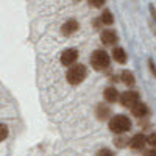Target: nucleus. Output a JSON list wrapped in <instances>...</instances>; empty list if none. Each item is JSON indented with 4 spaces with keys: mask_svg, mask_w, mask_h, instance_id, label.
<instances>
[{
    "mask_svg": "<svg viewBox=\"0 0 156 156\" xmlns=\"http://www.w3.org/2000/svg\"><path fill=\"white\" fill-rule=\"evenodd\" d=\"M6 137H8V128H6V125L0 123V142L5 140Z\"/></svg>",
    "mask_w": 156,
    "mask_h": 156,
    "instance_id": "2eb2a0df",
    "label": "nucleus"
},
{
    "mask_svg": "<svg viewBox=\"0 0 156 156\" xmlns=\"http://www.w3.org/2000/svg\"><path fill=\"white\" fill-rule=\"evenodd\" d=\"M122 80H123V83H125V84H128V86L134 84V75H133V72H129V70H123V72H122Z\"/></svg>",
    "mask_w": 156,
    "mask_h": 156,
    "instance_id": "f8f14e48",
    "label": "nucleus"
},
{
    "mask_svg": "<svg viewBox=\"0 0 156 156\" xmlns=\"http://www.w3.org/2000/svg\"><path fill=\"white\" fill-rule=\"evenodd\" d=\"M86 67L83 66V64H78V66H72L67 72V81L70 84H80L84 78H86Z\"/></svg>",
    "mask_w": 156,
    "mask_h": 156,
    "instance_id": "7ed1b4c3",
    "label": "nucleus"
},
{
    "mask_svg": "<svg viewBox=\"0 0 156 156\" xmlns=\"http://www.w3.org/2000/svg\"><path fill=\"white\" fill-rule=\"evenodd\" d=\"M76 59H78V51L75 48L64 50L62 55H61V62L64 64V66H72V64H75Z\"/></svg>",
    "mask_w": 156,
    "mask_h": 156,
    "instance_id": "39448f33",
    "label": "nucleus"
},
{
    "mask_svg": "<svg viewBox=\"0 0 156 156\" xmlns=\"http://www.w3.org/2000/svg\"><path fill=\"white\" fill-rule=\"evenodd\" d=\"M120 101L123 106H128V108H133L136 103L139 101V94L134 92V90H126L125 94H122L120 97Z\"/></svg>",
    "mask_w": 156,
    "mask_h": 156,
    "instance_id": "20e7f679",
    "label": "nucleus"
},
{
    "mask_svg": "<svg viewBox=\"0 0 156 156\" xmlns=\"http://www.w3.org/2000/svg\"><path fill=\"white\" fill-rule=\"evenodd\" d=\"M100 20H101V23H105V25H111L112 22H114V17H112V14H111V11H105L101 14V17H100Z\"/></svg>",
    "mask_w": 156,
    "mask_h": 156,
    "instance_id": "ddd939ff",
    "label": "nucleus"
},
{
    "mask_svg": "<svg viewBox=\"0 0 156 156\" xmlns=\"http://www.w3.org/2000/svg\"><path fill=\"white\" fill-rule=\"evenodd\" d=\"M147 144V137L144 134H136L131 140H129V147L134 148V150H140L144 148V145Z\"/></svg>",
    "mask_w": 156,
    "mask_h": 156,
    "instance_id": "423d86ee",
    "label": "nucleus"
},
{
    "mask_svg": "<svg viewBox=\"0 0 156 156\" xmlns=\"http://www.w3.org/2000/svg\"><path fill=\"white\" fill-rule=\"evenodd\" d=\"M100 37H101V42L106 44V45H112L117 41V34H115L114 30H105V31L101 33Z\"/></svg>",
    "mask_w": 156,
    "mask_h": 156,
    "instance_id": "0eeeda50",
    "label": "nucleus"
},
{
    "mask_svg": "<svg viewBox=\"0 0 156 156\" xmlns=\"http://www.w3.org/2000/svg\"><path fill=\"white\" fill-rule=\"evenodd\" d=\"M108 114H109V108H108V106L100 105V106L97 108V115H98V119H106Z\"/></svg>",
    "mask_w": 156,
    "mask_h": 156,
    "instance_id": "4468645a",
    "label": "nucleus"
},
{
    "mask_svg": "<svg viewBox=\"0 0 156 156\" xmlns=\"http://www.w3.org/2000/svg\"><path fill=\"white\" fill-rule=\"evenodd\" d=\"M109 128L114 133H125L131 128V120L128 119L126 115H114L109 120Z\"/></svg>",
    "mask_w": 156,
    "mask_h": 156,
    "instance_id": "f257e3e1",
    "label": "nucleus"
},
{
    "mask_svg": "<svg viewBox=\"0 0 156 156\" xmlns=\"http://www.w3.org/2000/svg\"><path fill=\"white\" fill-rule=\"evenodd\" d=\"M97 156H114V153H112L111 150H108V148H101V150L97 153Z\"/></svg>",
    "mask_w": 156,
    "mask_h": 156,
    "instance_id": "f3484780",
    "label": "nucleus"
},
{
    "mask_svg": "<svg viewBox=\"0 0 156 156\" xmlns=\"http://www.w3.org/2000/svg\"><path fill=\"white\" fill-rule=\"evenodd\" d=\"M103 3H105V0H89V5H92L94 8H100L103 6Z\"/></svg>",
    "mask_w": 156,
    "mask_h": 156,
    "instance_id": "dca6fc26",
    "label": "nucleus"
},
{
    "mask_svg": "<svg viewBox=\"0 0 156 156\" xmlns=\"http://www.w3.org/2000/svg\"><path fill=\"white\" fill-rule=\"evenodd\" d=\"M78 28H80V25H78V22L76 20H67L66 23L61 27V31H62V34H66V36H69V34H72V33H75Z\"/></svg>",
    "mask_w": 156,
    "mask_h": 156,
    "instance_id": "6e6552de",
    "label": "nucleus"
},
{
    "mask_svg": "<svg viewBox=\"0 0 156 156\" xmlns=\"http://www.w3.org/2000/svg\"><path fill=\"white\" fill-rule=\"evenodd\" d=\"M112 58H114L117 62H120V64L126 62V53H125V50H123L122 47H115V48L112 50Z\"/></svg>",
    "mask_w": 156,
    "mask_h": 156,
    "instance_id": "9d476101",
    "label": "nucleus"
},
{
    "mask_svg": "<svg viewBox=\"0 0 156 156\" xmlns=\"http://www.w3.org/2000/svg\"><path fill=\"white\" fill-rule=\"evenodd\" d=\"M147 144H150V145H156V133H151V134L147 137Z\"/></svg>",
    "mask_w": 156,
    "mask_h": 156,
    "instance_id": "a211bd4d",
    "label": "nucleus"
},
{
    "mask_svg": "<svg viewBox=\"0 0 156 156\" xmlns=\"http://www.w3.org/2000/svg\"><path fill=\"white\" fill-rule=\"evenodd\" d=\"M145 156H156V148H153V150L147 151V153H145Z\"/></svg>",
    "mask_w": 156,
    "mask_h": 156,
    "instance_id": "6ab92c4d",
    "label": "nucleus"
},
{
    "mask_svg": "<svg viewBox=\"0 0 156 156\" xmlns=\"http://www.w3.org/2000/svg\"><path fill=\"white\" fill-rule=\"evenodd\" d=\"M131 111H133V115H136V117H145L148 114L147 105H145V103H142V101H137L136 105L131 108Z\"/></svg>",
    "mask_w": 156,
    "mask_h": 156,
    "instance_id": "1a4fd4ad",
    "label": "nucleus"
},
{
    "mask_svg": "<svg viewBox=\"0 0 156 156\" xmlns=\"http://www.w3.org/2000/svg\"><path fill=\"white\" fill-rule=\"evenodd\" d=\"M90 64L95 70H103L109 66V56L105 50H95L90 56Z\"/></svg>",
    "mask_w": 156,
    "mask_h": 156,
    "instance_id": "f03ea898",
    "label": "nucleus"
},
{
    "mask_svg": "<svg viewBox=\"0 0 156 156\" xmlns=\"http://www.w3.org/2000/svg\"><path fill=\"white\" fill-rule=\"evenodd\" d=\"M117 98H119V94H117V90H115L114 87H108V89L105 90V100H106V101L112 103V101H115Z\"/></svg>",
    "mask_w": 156,
    "mask_h": 156,
    "instance_id": "9b49d317",
    "label": "nucleus"
}]
</instances>
